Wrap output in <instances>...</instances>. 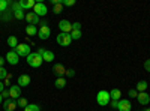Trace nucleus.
<instances>
[{
	"label": "nucleus",
	"instance_id": "f257e3e1",
	"mask_svg": "<svg viewBox=\"0 0 150 111\" xmlns=\"http://www.w3.org/2000/svg\"><path fill=\"white\" fill-rule=\"evenodd\" d=\"M27 63H29L32 68H39V66L44 63V60H42V57L38 54V53H30V54L27 56Z\"/></svg>",
	"mask_w": 150,
	"mask_h": 111
},
{
	"label": "nucleus",
	"instance_id": "f03ea898",
	"mask_svg": "<svg viewBox=\"0 0 150 111\" xmlns=\"http://www.w3.org/2000/svg\"><path fill=\"white\" fill-rule=\"evenodd\" d=\"M110 101H111V98H110V92H107V90H101V92H98V95H96V102L101 105V107H105V105H108L110 104Z\"/></svg>",
	"mask_w": 150,
	"mask_h": 111
},
{
	"label": "nucleus",
	"instance_id": "7ed1b4c3",
	"mask_svg": "<svg viewBox=\"0 0 150 111\" xmlns=\"http://www.w3.org/2000/svg\"><path fill=\"white\" fill-rule=\"evenodd\" d=\"M71 42H72V38H71V33H59V36H57V44L59 45H62V47H68V45H71Z\"/></svg>",
	"mask_w": 150,
	"mask_h": 111
},
{
	"label": "nucleus",
	"instance_id": "20e7f679",
	"mask_svg": "<svg viewBox=\"0 0 150 111\" xmlns=\"http://www.w3.org/2000/svg\"><path fill=\"white\" fill-rule=\"evenodd\" d=\"M9 98L14 99V101H17L18 98H21V87L18 84H12L9 87Z\"/></svg>",
	"mask_w": 150,
	"mask_h": 111
},
{
	"label": "nucleus",
	"instance_id": "39448f33",
	"mask_svg": "<svg viewBox=\"0 0 150 111\" xmlns=\"http://www.w3.org/2000/svg\"><path fill=\"white\" fill-rule=\"evenodd\" d=\"M15 53L20 57H27L30 54V47L27 44H18V47L15 48Z\"/></svg>",
	"mask_w": 150,
	"mask_h": 111
},
{
	"label": "nucleus",
	"instance_id": "423d86ee",
	"mask_svg": "<svg viewBox=\"0 0 150 111\" xmlns=\"http://www.w3.org/2000/svg\"><path fill=\"white\" fill-rule=\"evenodd\" d=\"M33 12L38 15V17H44V15H47V12H48V8L44 5V3H36L35 5V8H33Z\"/></svg>",
	"mask_w": 150,
	"mask_h": 111
},
{
	"label": "nucleus",
	"instance_id": "0eeeda50",
	"mask_svg": "<svg viewBox=\"0 0 150 111\" xmlns=\"http://www.w3.org/2000/svg\"><path fill=\"white\" fill-rule=\"evenodd\" d=\"M66 68L62 65V63H56L54 66H53V72L57 75V78H63V75H66Z\"/></svg>",
	"mask_w": 150,
	"mask_h": 111
},
{
	"label": "nucleus",
	"instance_id": "6e6552de",
	"mask_svg": "<svg viewBox=\"0 0 150 111\" xmlns=\"http://www.w3.org/2000/svg\"><path fill=\"white\" fill-rule=\"evenodd\" d=\"M17 108H18V105H17V101L11 99V98L5 99V102H3V110H5V111H15Z\"/></svg>",
	"mask_w": 150,
	"mask_h": 111
},
{
	"label": "nucleus",
	"instance_id": "1a4fd4ad",
	"mask_svg": "<svg viewBox=\"0 0 150 111\" xmlns=\"http://www.w3.org/2000/svg\"><path fill=\"white\" fill-rule=\"evenodd\" d=\"M6 62L11 65H17L18 62H20V56L15 53V50H11L8 54H6Z\"/></svg>",
	"mask_w": 150,
	"mask_h": 111
},
{
	"label": "nucleus",
	"instance_id": "9d476101",
	"mask_svg": "<svg viewBox=\"0 0 150 111\" xmlns=\"http://www.w3.org/2000/svg\"><path fill=\"white\" fill-rule=\"evenodd\" d=\"M38 35H39V39L45 41L51 36V29H50L48 26H42V27H39V30H38Z\"/></svg>",
	"mask_w": 150,
	"mask_h": 111
},
{
	"label": "nucleus",
	"instance_id": "9b49d317",
	"mask_svg": "<svg viewBox=\"0 0 150 111\" xmlns=\"http://www.w3.org/2000/svg\"><path fill=\"white\" fill-rule=\"evenodd\" d=\"M59 29L62 30V33H71L72 32V23H69L68 20H62L59 23Z\"/></svg>",
	"mask_w": 150,
	"mask_h": 111
},
{
	"label": "nucleus",
	"instance_id": "f8f14e48",
	"mask_svg": "<svg viewBox=\"0 0 150 111\" xmlns=\"http://www.w3.org/2000/svg\"><path fill=\"white\" fill-rule=\"evenodd\" d=\"M24 20H26L29 24H32V26L39 24V17H38L35 12H27V14H26V18H24Z\"/></svg>",
	"mask_w": 150,
	"mask_h": 111
},
{
	"label": "nucleus",
	"instance_id": "ddd939ff",
	"mask_svg": "<svg viewBox=\"0 0 150 111\" xmlns=\"http://www.w3.org/2000/svg\"><path fill=\"white\" fill-rule=\"evenodd\" d=\"M117 110H119V111H131V110H132L131 101H129V99H120Z\"/></svg>",
	"mask_w": 150,
	"mask_h": 111
},
{
	"label": "nucleus",
	"instance_id": "4468645a",
	"mask_svg": "<svg viewBox=\"0 0 150 111\" xmlns=\"http://www.w3.org/2000/svg\"><path fill=\"white\" fill-rule=\"evenodd\" d=\"M30 77L29 75H26V74H21V75L18 77V80H17V83H18V86L20 87H27V86L30 84Z\"/></svg>",
	"mask_w": 150,
	"mask_h": 111
},
{
	"label": "nucleus",
	"instance_id": "2eb2a0df",
	"mask_svg": "<svg viewBox=\"0 0 150 111\" xmlns=\"http://www.w3.org/2000/svg\"><path fill=\"white\" fill-rule=\"evenodd\" d=\"M137 99H138V102H140L141 105H147V104L150 102V96L147 95V92H141V93H138Z\"/></svg>",
	"mask_w": 150,
	"mask_h": 111
},
{
	"label": "nucleus",
	"instance_id": "dca6fc26",
	"mask_svg": "<svg viewBox=\"0 0 150 111\" xmlns=\"http://www.w3.org/2000/svg\"><path fill=\"white\" fill-rule=\"evenodd\" d=\"M51 5H53L54 14H60V12L63 11V3H62V0H51Z\"/></svg>",
	"mask_w": 150,
	"mask_h": 111
},
{
	"label": "nucleus",
	"instance_id": "f3484780",
	"mask_svg": "<svg viewBox=\"0 0 150 111\" xmlns=\"http://www.w3.org/2000/svg\"><path fill=\"white\" fill-rule=\"evenodd\" d=\"M20 3V8L24 11V9H30V8H35V5H36V2L35 0H21V2H18Z\"/></svg>",
	"mask_w": 150,
	"mask_h": 111
},
{
	"label": "nucleus",
	"instance_id": "a211bd4d",
	"mask_svg": "<svg viewBox=\"0 0 150 111\" xmlns=\"http://www.w3.org/2000/svg\"><path fill=\"white\" fill-rule=\"evenodd\" d=\"M110 98H111V101H120V98H122V92L119 89H112L110 92Z\"/></svg>",
	"mask_w": 150,
	"mask_h": 111
},
{
	"label": "nucleus",
	"instance_id": "6ab92c4d",
	"mask_svg": "<svg viewBox=\"0 0 150 111\" xmlns=\"http://www.w3.org/2000/svg\"><path fill=\"white\" fill-rule=\"evenodd\" d=\"M42 60L44 62H50V63H51V62L54 60V53L50 51V50H45L44 54H42Z\"/></svg>",
	"mask_w": 150,
	"mask_h": 111
},
{
	"label": "nucleus",
	"instance_id": "aec40b11",
	"mask_svg": "<svg viewBox=\"0 0 150 111\" xmlns=\"http://www.w3.org/2000/svg\"><path fill=\"white\" fill-rule=\"evenodd\" d=\"M147 81H144V80H141V81H138V83H137V92H138V93H141V92H146L147 90Z\"/></svg>",
	"mask_w": 150,
	"mask_h": 111
},
{
	"label": "nucleus",
	"instance_id": "412c9836",
	"mask_svg": "<svg viewBox=\"0 0 150 111\" xmlns=\"http://www.w3.org/2000/svg\"><path fill=\"white\" fill-rule=\"evenodd\" d=\"M8 45L15 50V48L18 47V39H17V36H9V38H8Z\"/></svg>",
	"mask_w": 150,
	"mask_h": 111
},
{
	"label": "nucleus",
	"instance_id": "4be33fe9",
	"mask_svg": "<svg viewBox=\"0 0 150 111\" xmlns=\"http://www.w3.org/2000/svg\"><path fill=\"white\" fill-rule=\"evenodd\" d=\"M26 33L29 36H36L38 35V27L36 26H32V24H29V26L26 27Z\"/></svg>",
	"mask_w": 150,
	"mask_h": 111
},
{
	"label": "nucleus",
	"instance_id": "5701e85b",
	"mask_svg": "<svg viewBox=\"0 0 150 111\" xmlns=\"http://www.w3.org/2000/svg\"><path fill=\"white\" fill-rule=\"evenodd\" d=\"M54 86H56V89H65L66 87V80L65 78H57L54 81Z\"/></svg>",
	"mask_w": 150,
	"mask_h": 111
},
{
	"label": "nucleus",
	"instance_id": "b1692460",
	"mask_svg": "<svg viewBox=\"0 0 150 111\" xmlns=\"http://www.w3.org/2000/svg\"><path fill=\"white\" fill-rule=\"evenodd\" d=\"M24 111H41V107L36 105V104H29L26 108H24Z\"/></svg>",
	"mask_w": 150,
	"mask_h": 111
},
{
	"label": "nucleus",
	"instance_id": "393cba45",
	"mask_svg": "<svg viewBox=\"0 0 150 111\" xmlns=\"http://www.w3.org/2000/svg\"><path fill=\"white\" fill-rule=\"evenodd\" d=\"M14 17H15L17 20H24V18H26V14H24L23 9H18V11L14 12Z\"/></svg>",
	"mask_w": 150,
	"mask_h": 111
},
{
	"label": "nucleus",
	"instance_id": "a878e982",
	"mask_svg": "<svg viewBox=\"0 0 150 111\" xmlns=\"http://www.w3.org/2000/svg\"><path fill=\"white\" fill-rule=\"evenodd\" d=\"M81 36H83L81 30H72V32H71V38H72V39H75V41H77V39H80Z\"/></svg>",
	"mask_w": 150,
	"mask_h": 111
},
{
	"label": "nucleus",
	"instance_id": "bb28decb",
	"mask_svg": "<svg viewBox=\"0 0 150 111\" xmlns=\"http://www.w3.org/2000/svg\"><path fill=\"white\" fill-rule=\"evenodd\" d=\"M17 105L21 107V108H26L29 104H27V99H24V98H18V99H17Z\"/></svg>",
	"mask_w": 150,
	"mask_h": 111
},
{
	"label": "nucleus",
	"instance_id": "cd10ccee",
	"mask_svg": "<svg viewBox=\"0 0 150 111\" xmlns=\"http://www.w3.org/2000/svg\"><path fill=\"white\" fill-rule=\"evenodd\" d=\"M9 6V2H6V0H0V12H5Z\"/></svg>",
	"mask_w": 150,
	"mask_h": 111
},
{
	"label": "nucleus",
	"instance_id": "c85d7f7f",
	"mask_svg": "<svg viewBox=\"0 0 150 111\" xmlns=\"http://www.w3.org/2000/svg\"><path fill=\"white\" fill-rule=\"evenodd\" d=\"M8 77V71L5 68H0V81H3Z\"/></svg>",
	"mask_w": 150,
	"mask_h": 111
},
{
	"label": "nucleus",
	"instance_id": "c756f323",
	"mask_svg": "<svg viewBox=\"0 0 150 111\" xmlns=\"http://www.w3.org/2000/svg\"><path fill=\"white\" fill-rule=\"evenodd\" d=\"M63 6H74L75 5V0H62Z\"/></svg>",
	"mask_w": 150,
	"mask_h": 111
},
{
	"label": "nucleus",
	"instance_id": "7c9ffc66",
	"mask_svg": "<svg viewBox=\"0 0 150 111\" xmlns=\"http://www.w3.org/2000/svg\"><path fill=\"white\" fill-rule=\"evenodd\" d=\"M11 78H12V74L8 72V77L3 80V84H5V86H11Z\"/></svg>",
	"mask_w": 150,
	"mask_h": 111
},
{
	"label": "nucleus",
	"instance_id": "2f4dec72",
	"mask_svg": "<svg viewBox=\"0 0 150 111\" xmlns=\"http://www.w3.org/2000/svg\"><path fill=\"white\" fill-rule=\"evenodd\" d=\"M128 95H129V98H137L138 96V92H137V89H131L128 92Z\"/></svg>",
	"mask_w": 150,
	"mask_h": 111
},
{
	"label": "nucleus",
	"instance_id": "473e14b6",
	"mask_svg": "<svg viewBox=\"0 0 150 111\" xmlns=\"http://www.w3.org/2000/svg\"><path fill=\"white\" fill-rule=\"evenodd\" d=\"M72 30H81V23H74L72 24Z\"/></svg>",
	"mask_w": 150,
	"mask_h": 111
},
{
	"label": "nucleus",
	"instance_id": "72a5a7b5",
	"mask_svg": "<svg viewBox=\"0 0 150 111\" xmlns=\"http://www.w3.org/2000/svg\"><path fill=\"white\" fill-rule=\"evenodd\" d=\"M66 77H69V78L75 77V69H68L66 71Z\"/></svg>",
	"mask_w": 150,
	"mask_h": 111
},
{
	"label": "nucleus",
	"instance_id": "f704fd0d",
	"mask_svg": "<svg viewBox=\"0 0 150 111\" xmlns=\"http://www.w3.org/2000/svg\"><path fill=\"white\" fill-rule=\"evenodd\" d=\"M144 69H146L147 72H150V59L144 62Z\"/></svg>",
	"mask_w": 150,
	"mask_h": 111
},
{
	"label": "nucleus",
	"instance_id": "c9c22d12",
	"mask_svg": "<svg viewBox=\"0 0 150 111\" xmlns=\"http://www.w3.org/2000/svg\"><path fill=\"white\" fill-rule=\"evenodd\" d=\"M2 98H3V99H8V98H9V90L5 89V90L2 92Z\"/></svg>",
	"mask_w": 150,
	"mask_h": 111
},
{
	"label": "nucleus",
	"instance_id": "e433bc0d",
	"mask_svg": "<svg viewBox=\"0 0 150 111\" xmlns=\"http://www.w3.org/2000/svg\"><path fill=\"white\" fill-rule=\"evenodd\" d=\"M119 107V101H111V108H117Z\"/></svg>",
	"mask_w": 150,
	"mask_h": 111
},
{
	"label": "nucleus",
	"instance_id": "4c0bfd02",
	"mask_svg": "<svg viewBox=\"0 0 150 111\" xmlns=\"http://www.w3.org/2000/svg\"><path fill=\"white\" fill-rule=\"evenodd\" d=\"M5 62H6V59L0 57V68H5V66H3V65H5Z\"/></svg>",
	"mask_w": 150,
	"mask_h": 111
},
{
	"label": "nucleus",
	"instance_id": "58836bf2",
	"mask_svg": "<svg viewBox=\"0 0 150 111\" xmlns=\"http://www.w3.org/2000/svg\"><path fill=\"white\" fill-rule=\"evenodd\" d=\"M5 90V84H3V81H0V93H2Z\"/></svg>",
	"mask_w": 150,
	"mask_h": 111
},
{
	"label": "nucleus",
	"instance_id": "ea45409f",
	"mask_svg": "<svg viewBox=\"0 0 150 111\" xmlns=\"http://www.w3.org/2000/svg\"><path fill=\"white\" fill-rule=\"evenodd\" d=\"M2 101H3V98H2V93H0V104H2Z\"/></svg>",
	"mask_w": 150,
	"mask_h": 111
},
{
	"label": "nucleus",
	"instance_id": "a19ab883",
	"mask_svg": "<svg viewBox=\"0 0 150 111\" xmlns=\"http://www.w3.org/2000/svg\"><path fill=\"white\" fill-rule=\"evenodd\" d=\"M144 111H150V108H146V110H144Z\"/></svg>",
	"mask_w": 150,
	"mask_h": 111
},
{
	"label": "nucleus",
	"instance_id": "79ce46f5",
	"mask_svg": "<svg viewBox=\"0 0 150 111\" xmlns=\"http://www.w3.org/2000/svg\"><path fill=\"white\" fill-rule=\"evenodd\" d=\"M0 15H2V12H0Z\"/></svg>",
	"mask_w": 150,
	"mask_h": 111
}]
</instances>
